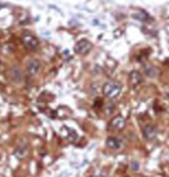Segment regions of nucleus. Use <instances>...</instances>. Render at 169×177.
Wrapping results in <instances>:
<instances>
[{
	"label": "nucleus",
	"mask_w": 169,
	"mask_h": 177,
	"mask_svg": "<svg viewBox=\"0 0 169 177\" xmlns=\"http://www.w3.org/2000/svg\"><path fill=\"white\" fill-rule=\"evenodd\" d=\"M121 93V84L116 81H109L103 86V94L107 97L115 99Z\"/></svg>",
	"instance_id": "nucleus-1"
},
{
	"label": "nucleus",
	"mask_w": 169,
	"mask_h": 177,
	"mask_svg": "<svg viewBox=\"0 0 169 177\" xmlns=\"http://www.w3.org/2000/svg\"><path fill=\"white\" fill-rule=\"evenodd\" d=\"M22 43L29 50H35L38 46V39L36 38V36L34 34H31L29 31H25L22 34Z\"/></svg>",
	"instance_id": "nucleus-2"
},
{
	"label": "nucleus",
	"mask_w": 169,
	"mask_h": 177,
	"mask_svg": "<svg viewBox=\"0 0 169 177\" xmlns=\"http://www.w3.org/2000/svg\"><path fill=\"white\" fill-rule=\"evenodd\" d=\"M92 46L93 45H92V43L88 39H84L83 38V39H80V41L76 42V44L74 46V50L79 54H84V53H87L88 51H91Z\"/></svg>",
	"instance_id": "nucleus-3"
},
{
	"label": "nucleus",
	"mask_w": 169,
	"mask_h": 177,
	"mask_svg": "<svg viewBox=\"0 0 169 177\" xmlns=\"http://www.w3.org/2000/svg\"><path fill=\"white\" fill-rule=\"evenodd\" d=\"M41 69V63L37 59H29L27 63V72L30 75H36Z\"/></svg>",
	"instance_id": "nucleus-4"
},
{
	"label": "nucleus",
	"mask_w": 169,
	"mask_h": 177,
	"mask_svg": "<svg viewBox=\"0 0 169 177\" xmlns=\"http://www.w3.org/2000/svg\"><path fill=\"white\" fill-rule=\"evenodd\" d=\"M124 126H125V118H124L122 115L115 116V117L111 119V122H110V127L114 129V130L119 131V130L124 129Z\"/></svg>",
	"instance_id": "nucleus-5"
},
{
	"label": "nucleus",
	"mask_w": 169,
	"mask_h": 177,
	"mask_svg": "<svg viewBox=\"0 0 169 177\" xmlns=\"http://www.w3.org/2000/svg\"><path fill=\"white\" fill-rule=\"evenodd\" d=\"M107 146L110 148V149H114V150H119L122 147H123V141L117 138V137H109L107 139Z\"/></svg>",
	"instance_id": "nucleus-6"
},
{
	"label": "nucleus",
	"mask_w": 169,
	"mask_h": 177,
	"mask_svg": "<svg viewBox=\"0 0 169 177\" xmlns=\"http://www.w3.org/2000/svg\"><path fill=\"white\" fill-rule=\"evenodd\" d=\"M142 134L147 140H152L156 135V127L152 124H148L142 129Z\"/></svg>",
	"instance_id": "nucleus-7"
},
{
	"label": "nucleus",
	"mask_w": 169,
	"mask_h": 177,
	"mask_svg": "<svg viewBox=\"0 0 169 177\" xmlns=\"http://www.w3.org/2000/svg\"><path fill=\"white\" fill-rule=\"evenodd\" d=\"M10 75H11V79H12L14 82H20V81L22 80V72H21V69H20L18 66L11 67V69H10Z\"/></svg>",
	"instance_id": "nucleus-8"
},
{
	"label": "nucleus",
	"mask_w": 169,
	"mask_h": 177,
	"mask_svg": "<svg viewBox=\"0 0 169 177\" xmlns=\"http://www.w3.org/2000/svg\"><path fill=\"white\" fill-rule=\"evenodd\" d=\"M129 80H130V83H131L133 87L140 84V82H141V80H142L140 72H138V71H132V72L130 73V75H129Z\"/></svg>",
	"instance_id": "nucleus-9"
},
{
	"label": "nucleus",
	"mask_w": 169,
	"mask_h": 177,
	"mask_svg": "<svg viewBox=\"0 0 169 177\" xmlns=\"http://www.w3.org/2000/svg\"><path fill=\"white\" fill-rule=\"evenodd\" d=\"M145 73H146V75H148L149 78H155L156 74H157V71H156V68H155L154 66H147V67L145 68Z\"/></svg>",
	"instance_id": "nucleus-10"
},
{
	"label": "nucleus",
	"mask_w": 169,
	"mask_h": 177,
	"mask_svg": "<svg viewBox=\"0 0 169 177\" xmlns=\"http://www.w3.org/2000/svg\"><path fill=\"white\" fill-rule=\"evenodd\" d=\"M68 132L71 133V134H68L67 135V139H68V141H71V142H73V141H75L76 139H78V134L73 131V130H68Z\"/></svg>",
	"instance_id": "nucleus-11"
},
{
	"label": "nucleus",
	"mask_w": 169,
	"mask_h": 177,
	"mask_svg": "<svg viewBox=\"0 0 169 177\" xmlns=\"http://www.w3.org/2000/svg\"><path fill=\"white\" fill-rule=\"evenodd\" d=\"M114 109H115V106H114L112 103H108V104L106 106V114H107V115H111L112 111H114Z\"/></svg>",
	"instance_id": "nucleus-12"
},
{
	"label": "nucleus",
	"mask_w": 169,
	"mask_h": 177,
	"mask_svg": "<svg viewBox=\"0 0 169 177\" xmlns=\"http://www.w3.org/2000/svg\"><path fill=\"white\" fill-rule=\"evenodd\" d=\"M131 169L134 170V171H137V170L139 169V163H138L137 161H132V162H131Z\"/></svg>",
	"instance_id": "nucleus-13"
}]
</instances>
